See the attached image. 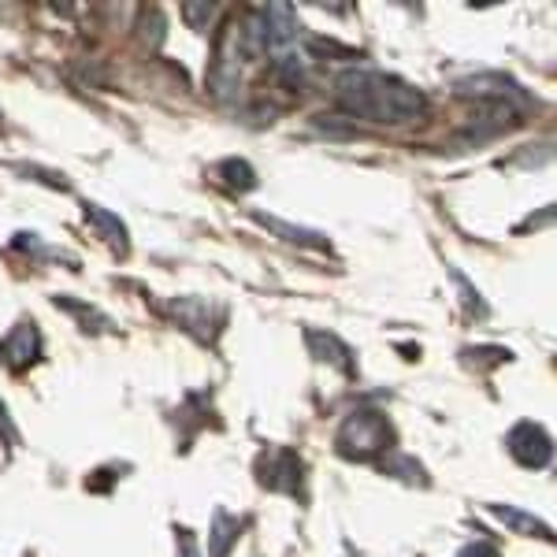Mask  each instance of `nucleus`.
Returning <instances> with one entry per match:
<instances>
[{
  "label": "nucleus",
  "mask_w": 557,
  "mask_h": 557,
  "mask_svg": "<svg viewBox=\"0 0 557 557\" xmlns=\"http://www.w3.org/2000/svg\"><path fill=\"white\" fill-rule=\"evenodd\" d=\"M238 543V520L231 513L216 509L212 513V532H208V557H227Z\"/></svg>",
  "instance_id": "nucleus-10"
},
{
  "label": "nucleus",
  "mask_w": 557,
  "mask_h": 557,
  "mask_svg": "<svg viewBox=\"0 0 557 557\" xmlns=\"http://www.w3.org/2000/svg\"><path fill=\"white\" fill-rule=\"evenodd\" d=\"M41 357V335L34 320H19V324L0 338V361L8 364L12 372H23Z\"/></svg>",
  "instance_id": "nucleus-6"
},
{
  "label": "nucleus",
  "mask_w": 557,
  "mask_h": 557,
  "mask_svg": "<svg viewBox=\"0 0 557 557\" xmlns=\"http://www.w3.org/2000/svg\"><path fill=\"white\" fill-rule=\"evenodd\" d=\"M179 557H201V550H197L194 535L186 532V528H179Z\"/></svg>",
  "instance_id": "nucleus-19"
},
{
  "label": "nucleus",
  "mask_w": 557,
  "mask_h": 557,
  "mask_svg": "<svg viewBox=\"0 0 557 557\" xmlns=\"http://www.w3.org/2000/svg\"><path fill=\"white\" fill-rule=\"evenodd\" d=\"M335 101L342 104V112L372 123H409V119L424 116V93L409 86L405 78L383 75L372 67H346L335 78Z\"/></svg>",
  "instance_id": "nucleus-1"
},
{
  "label": "nucleus",
  "mask_w": 557,
  "mask_h": 557,
  "mask_svg": "<svg viewBox=\"0 0 557 557\" xmlns=\"http://www.w3.org/2000/svg\"><path fill=\"white\" fill-rule=\"evenodd\" d=\"M220 12L216 4H182V19L194 26V30H205V23L212 19V15Z\"/></svg>",
  "instance_id": "nucleus-16"
},
{
  "label": "nucleus",
  "mask_w": 557,
  "mask_h": 557,
  "mask_svg": "<svg viewBox=\"0 0 557 557\" xmlns=\"http://www.w3.org/2000/svg\"><path fill=\"white\" fill-rule=\"evenodd\" d=\"M0 435L8 439V446H15L19 442V428L12 424V416H8V409H4V402H0Z\"/></svg>",
  "instance_id": "nucleus-18"
},
{
  "label": "nucleus",
  "mask_w": 557,
  "mask_h": 557,
  "mask_svg": "<svg viewBox=\"0 0 557 557\" xmlns=\"http://www.w3.org/2000/svg\"><path fill=\"white\" fill-rule=\"evenodd\" d=\"M335 442L342 457H350V461H372V457H383L394 446V431H390L383 413H376V409H357L353 416L342 420Z\"/></svg>",
  "instance_id": "nucleus-2"
},
{
  "label": "nucleus",
  "mask_w": 557,
  "mask_h": 557,
  "mask_svg": "<svg viewBox=\"0 0 557 557\" xmlns=\"http://www.w3.org/2000/svg\"><path fill=\"white\" fill-rule=\"evenodd\" d=\"M168 312L179 320V327L186 331H194L201 342H212L216 331L223 327V309H216L212 301L205 298H179V301H168Z\"/></svg>",
  "instance_id": "nucleus-5"
},
{
  "label": "nucleus",
  "mask_w": 557,
  "mask_h": 557,
  "mask_svg": "<svg viewBox=\"0 0 557 557\" xmlns=\"http://www.w3.org/2000/svg\"><path fill=\"white\" fill-rule=\"evenodd\" d=\"M305 342H309V350L316 361H327L335 364L338 372H346V376H353L357 372V361H353V350L342 342L338 335H331V331H316V327H309L305 331Z\"/></svg>",
  "instance_id": "nucleus-7"
},
{
  "label": "nucleus",
  "mask_w": 557,
  "mask_h": 557,
  "mask_svg": "<svg viewBox=\"0 0 557 557\" xmlns=\"http://www.w3.org/2000/svg\"><path fill=\"white\" fill-rule=\"evenodd\" d=\"M379 468H383V472H390V476H398V480H405V483H416V487H424V483H428V476H424V465H420V461H413L409 454H398V450H390V454L379 461Z\"/></svg>",
  "instance_id": "nucleus-12"
},
{
  "label": "nucleus",
  "mask_w": 557,
  "mask_h": 557,
  "mask_svg": "<svg viewBox=\"0 0 557 557\" xmlns=\"http://www.w3.org/2000/svg\"><path fill=\"white\" fill-rule=\"evenodd\" d=\"M253 220H257L264 231L279 234L283 242L309 246V249H327V238L320 231H309V227H298V223H286V220H279V216H268V212H253Z\"/></svg>",
  "instance_id": "nucleus-8"
},
{
  "label": "nucleus",
  "mask_w": 557,
  "mask_h": 557,
  "mask_svg": "<svg viewBox=\"0 0 557 557\" xmlns=\"http://www.w3.org/2000/svg\"><path fill=\"white\" fill-rule=\"evenodd\" d=\"M506 446H509V454L517 457V465H524V468H546L550 465V457H554L550 435H546L539 424H532V420H520L517 428L506 435Z\"/></svg>",
  "instance_id": "nucleus-3"
},
{
  "label": "nucleus",
  "mask_w": 557,
  "mask_h": 557,
  "mask_svg": "<svg viewBox=\"0 0 557 557\" xmlns=\"http://www.w3.org/2000/svg\"><path fill=\"white\" fill-rule=\"evenodd\" d=\"M491 513L520 535H539V539H550V535H554L550 532V524H543V520L532 517V513H520V509H513V506H491Z\"/></svg>",
  "instance_id": "nucleus-11"
},
{
  "label": "nucleus",
  "mask_w": 557,
  "mask_h": 557,
  "mask_svg": "<svg viewBox=\"0 0 557 557\" xmlns=\"http://www.w3.org/2000/svg\"><path fill=\"white\" fill-rule=\"evenodd\" d=\"M82 212H86V220H90L93 227H97V231H101L104 238L116 246L119 257H123V253L130 249V238H127V227H123V220H119L116 212H108V208L93 205V201H86V205H82Z\"/></svg>",
  "instance_id": "nucleus-9"
},
{
  "label": "nucleus",
  "mask_w": 557,
  "mask_h": 557,
  "mask_svg": "<svg viewBox=\"0 0 557 557\" xmlns=\"http://www.w3.org/2000/svg\"><path fill=\"white\" fill-rule=\"evenodd\" d=\"M260 483L268 491L279 494H301L305 491V468H301V457L294 450H275L260 461Z\"/></svg>",
  "instance_id": "nucleus-4"
},
{
  "label": "nucleus",
  "mask_w": 557,
  "mask_h": 557,
  "mask_svg": "<svg viewBox=\"0 0 557 557\" xmlns=\"http://www.w3.org/2000/svg\"><path fill=\"white\" fill-rule=\"evenodd\" d=\"M56 305H60V309H67V312H75L78 320H82V327H86V320H97V327H101V331H112V320H108L104 312L93 309V305H82V301H75V298H60Z\"/></svg>",
  "instance_id": "nucleus-14"
},
{
  "label": "nucleus",
  "mask_w": 557,
  "mask_h": 557,
  "mask_svg": "<svg viewBox=\"0 0 557 557\" xmlns=\"http://www.w3.org/2000/svg\"><path fill=\"white\" fill-rule=\"evenodd\" d=\"M457 557H502V554H498V546H494V543L480 539V543H468Z\"/></svg>",
  "instance_id": "nucleus-17"
},
{
  "label": "nucleus",
  "mask_w": 557,
  "mask_h": 557,
  "mask_svg": "<svg viewBox=\"0 0 557 557\" xmlns=\"http://www.w3.org/2000/svg\"><path fill=\"white\" fill-rule=\"evenodd\" d=\"M450 275H454V283L461 286V301H465V309L472 312V316H487V312H491V309H487V301L480 298V290H476V286L468 283V279H465V275H461V272H457V268H454V272H450Z\"/></svg>",
  "instance_id": "nucleus-15"
},
{
  "label": "nucleus",
  "mask_w": 557,
  "mask_h": 557,
  "mask_svg": "<svg viewBox=\"0 0 557 557\" xmlns=\"http://www.w3.org/2000/svg\"><path fill=\"white\" fill-rule=\"evenodd\" d=\"M220 171H223V179L231 182L234 190H253V186H257V171L249 168L246 160H223Z\"/></svg>",
  "instance_id": "nucleus-13"
}]
</instances>
